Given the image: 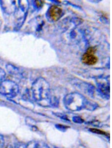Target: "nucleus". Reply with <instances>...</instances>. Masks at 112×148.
Returning a JSON list of instances; mask_svg holds the SVG:
<instances>
[{"label":"nucleus","mask_w":112,"mask_h":148,"mask_svg":"<svg viewBox=\"0 0 112 148\" xmlns=\"http://www.w3.org/2000/svg\"><path fill=\"white\" fill-rule=\"evenodd\" d=\"M25 123L26 124L31 127H33L36 126V122L32 118L30 117H26L25 119Z\"/></svg>","instance_id":"6"},{"label":"nucleus","mask_w":112,"mask_h":148,"mask_svg":"<svg viewBox=\"0 0 112 148\" xmlns=\"http://www.w3.org/2000/svg\"><path fill=\"white\" fill-rule=\"evenodd\" d=\"M0 148H13V147L10 144H4L2 146L0 147Z\"/></svg>","instance_id":"13"},{"label":"nucleus","mask_w":112,"mask_h":148,"mask_svg":"<svg viewBox=\"0 0 112 148\" xmlns=\"http://www.w3.org/2000/svg\"><path fill=\"white\" fill-rule=\"evenodd\" d=\"M40 147V145L36 141H31L27 144V148H39Z\"/></svg>","instance_id":"7"},{"label":"nucleus","mask_w":112,"mask_h":148,"mask_svg":"<svg viewBox=\"0 0 112 148\" xmlns=\"http://www.w3.org/2000/svg\"><path fill=\"white\" fill-rule=\"evenodd\" d=\"M49 88L44 80H38L33 86V94L34 99L40 104L44 106L52 105V99L49 96Z\"/></svg>","instance_id":"1"},{"label":"nucleus","mask_w":112,"mask_h":148,"mask_svg":"<svg viewBox=\"0 0 112 148\" xmlns=\"http://www.w3.org/2000/svg\"><path fill=\"white\" fill-rule=\"evenodd\" d=\"M95 49L93 47H90L88 49L86 53L83 55L82 58L83 63L88 65L95 64L98 61V58L94 55Z\"/></svg>","instance_id":"3"},{"label":"nucleus","mask_w":112,"mask_h":148,"mask_svg":"<svg viewBox=\"0 0 112 148\" xmlns=\"http://www.w3.org/2000/svg\"><path fill=\"white\" fill-rule=\"evenodd\" d=\"M55 115H56L57 117L61 118V119L64 120V121H69L67 116L65 115H64V114H60V113H56V114H55Z\"/></svg>","instance_id":"10"},{"label":"nucleus","mask_w":112,"mask_h":148,"mask_svg":"<svg viewBox=\"0 0 112 148\" xmlns=\"http://www.w3.org/2000/svg\"><path fill=\"white\" fill-rule=\"evenodd\" d=\"M48 14L52 20L56 21L61 16L62 10L56 5H53L49 10Z\"/></svg>","instance_id":"5"},{"label":"nucleus","mask_w":112,"mask_h":148,"mask_svg":"<svg viewBox=\"0 0 112 148\" xmlns=\"http://www.w3.org/2000/svg\"><path fill=\"white\" fill-rule=\"evenodd\" d=\"M55 127L58 130L63 132H65L67 129V127L63 125L59 124H57L55 125Z\"/></svg>","instance_id":"9"},{"label":"nucleus","mask_w":112,"mask_h":148,"mask_svg":"<svg viewBox=\"0 0 112 148\" xmlns=\"http://www.w3.org/2000/svg\"><path fill=\"white\" fill-rule=\"evenodd\" d=\"M87 100L81 94L73 93L65 96L64 103L66 108L72 111H79L86 108Z\"/></svg>","instance_id":"2"},{"label":"nucleus","mask_w":112,"mask_h":148,"mask_svg":"<svg viewBox=\"0 0 112 148\" xmlns=\"http://www.w3.org/2000/svg\"><path fill=\"white\" fill-rule=\"evenodd\" d=\"M4 142V139L2 136L0 135V147L2 146L5 144Z\"/></svg>","instance_id":"12"},{"label":"nucleus","mask_w":112,"mask_h":148,"mask_svg":"<svg viewBox=\"0 0 112 148\" xmlns=\"http://www.w3.org/2000/svg\"><path fill=\"white\" fill-rule=\"evenodd\" d=\"M15 148H27V144L25 143H19L16 144Z\"/></svg>","instance_id":"11"},{"label":"nucleus","mask_w":112,"mask_h":148,"mask_svg":"<svg viewBox=\"0 0 112 148\" xmlns=\"http://www.w3.org/2000/svg\"><path fill=\"white\" fill-rule=\"evenodd\" d=\"M1 92L8 97H15L18 93V88L16 85H9L3 86L1 88Z\"/></svg>","instance_id":"4"},{"label":"nucleus","mask_w":112,"mask_h":148,"mask_svg":"<svg viewBox=\"0 0 112 148\" xmlns=\"http://www.w3.org/2000/svg\"><path fill=\"white\" fill-rule=\"evenodd\" d=\"M39 148H50L48 146H47V145H44V146H42L41 147H40Z\"/></svg>","instance_id":"14"},{"label":"nucleus","mask_w":112,"mask_h":148,"mask_svg":"<svg viewBox=\"0 0 112 148\" xmlns=\"http://www.w3.org/2000/svg\"><path fill=\"white\" fill-rule=\"evenodd\" d=\"M72 121L77 124H82L84 122V120L79 116H74L72 118Z\"/></svg>","instance_id":"8"}]
</instances>
